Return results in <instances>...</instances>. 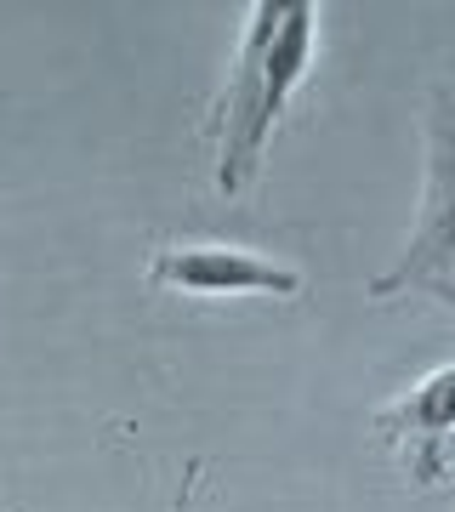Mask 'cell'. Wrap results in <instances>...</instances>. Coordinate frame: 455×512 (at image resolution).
<instances>
[{
    "instance_id": "4",
    "label": "cell",
    "mask_w": 455,
    "mask_h": 512,
    "mask_svg": "<svg viewBox=\"0 0 455 512\" xmlns=\"http://www.w3.org/2000/svg\"><path fill=\"white\" fill-rule=\"evenodd\" d=\"M376 433L399 450L410 484L433 490L438 478H444V444L455 439V365L433 370L399 404L376 410Z\"/></svg>"
},
{
    "instance_id": "2",
    "label": "cell",
    "mask_w": 455,
    "mask_h": 512,
    "mask_svg": "<svg viewBox=\"0 0 455 512\" xmlns=\"http://www.w3.org/2000/svg\"><path fill=\"white\" fill-rule=\"evenodd\" d=\"M438 296L455 308V92L433 86L427 97V188H421V217L410 245L387 274L370 279V296Z\"/></svg>"
},
{
    "instance_id": "3",
    "label": "cell",
    "mask_w": 455,
    "mask_h": 512,
    "mask_svg": "<svg viewBox=\"0 0 455 512\" xmlns=\"http://www.w3.org/2000/svg\"><path fill=\"white\" fill-rule=\"evenodd\" d=\"M148 285L182 296H302L308 279L291 262H273L245 245H160Z\"/></svg>"
},
{
    "instance_id": "5",
    "label": "cell",
    "mask_w": 455,
    "mask_h": 512,
    "mask_svg": "<svg viewBox=\"0 0 455 512\" xmlns=\"http://www.w3.org/2000/svg\"><path fill=\"white\" fill-rule=\"evenodd\" d=\"M450 467H455V439L444 444V473H450Z\"/></svg>"
},
{
    "instance_id": "1",
    "label": "cell",
    "mask_w": 455,
    "mask_h": 512,
    "mask_svg": "<svg viewBox=\"0 0 455 512\" xmlns=\"http://www.w3.org/2000/svg\"><path fill=\"white\" fill-rule=\"evenodd\" d=\"M313 35H319V6H285V0H256L251 6L228 86H222L217 109H211L222 194H245L262 177L273 126H279L291 92L308 80Z\"/></svg>"
}]
</instances>
